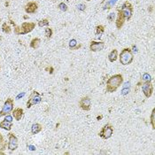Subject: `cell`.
<instances>
[{"mask_svg": "<svg viewBox=\"0 0 155 155\" xmlns=\"http://www.w3.org/2000/svg\"><path fill=\"white\" fill-rule=\"evenodd\" d=\"M122 84H123V75L121 74H114L107 81L106 91L108 92V93L115 92L121 86Z\"/></svg>", "mask_w": 155, "mask_h": 155, "instance_id": "6da1fadb", "label": "cell"}, {"mask_svg": "<svg viewBox=\"0 0 155 155\" xmlns=\"http://www.w3.org/2000/svg\"><path fill=\"white\" fill-rule=\"evenodd\" d=\"M133 60H134V56H133V53H132L130 48H124L120 51L119 60L121 65H123V66L130 65L132 63Z\"/></svg>", "mask_w": 155, "mask_h": 155, "instance_id": "7a4b0ae2", "label": "cell"}, {"mask_svg": "<svg viewBox=\"0 0 155 155\" xmlns=\"http://www.w3.org/2000/svg\"><path fill=\"white\" fill-rule=\"evenodd\" d=\"M36 27L35 22H23L20 27H16L14 28V33L16 35H26L30 33Z\"/></svg>", "mask_w": 155, "mask_h": 155, "instance_id": "3957f363", "label": "cell"}, {"mask_svg": "<svg viewBox=\"0 0 155 155\" xmlns=\"http://www.w3.org/2000/svg\"><path fill=\"white\" fill-rule=\"evenodd\" d=\"M118 11L122 14V16L125 18V20L127 21L131 19L132 15H133V6L129 1H126Z\"/></svg>", "mask_w": 155, "mask_h": 155, "instance_id": "277c9868", "label": "cell"}, {"mask_svg": "<svg viewBox=\"0 0 155 155\" xmlns=\"http://www.w3.org/2000/svg\"><path fill=\"white\" fill-rule=\"evenodd\" d=\"M42 102V97L39 94V92H37L36 91H33L30 95L28 96V99L27 101V104H26V107L27 108L32 107L33 106L35 105H38Z\"/></svg>", "mask_w": 155, "mask_h": 155, "instance_id": "5b68a950", "label": "cell"}, {"mask_svg": "<svg viewBox=\"0 0 155 155\" xmlns=\"http://www.w3.org/2000/svg\"><path fill=\"white\" fill-rule=\"evenodd\" d=\"M13 108H14V101H13L12 98L8 97L5 100V104H4V106L2 107V110L0 111V117L5 116L6 114H11L12 111L13 110Z\"/></svg>", "mask_w": 155, "mask_h": 155, "instance_id": "8992f818", "label": "cell"}, {"mask_svg": "<svg viewBox=\"0 0 155 155\" xmlns=\"http://www.w3.org/2000/svg\"><path fill=\"white\" fill-rule=\"evenodd\" d=\"M114 134V127L110 124V123H107L102 130L98 133V136L102 138V139H109Z\"/></svg>", "mask_w": 155, "mask_h": 155, "instance_id": "52a82bcc", "label": "cell"}, {"mask_svg": "<svg viewBox=\"0 0 155 155\" xmlns=\"http://www.w3.org/2000/svg\"><path fill=\"white\" fill-rule=\"evenodd\" d=\"M19 145V141H18V137L12 133L10 132L8 134V143H7V148L10 152H13L18 148Z\"/></svg>", "mask_w": 155, "mask_h": 155, "instance_id": "ba28073f", "label": "cell"}, {"mask_svg": "<svg viewBox=\"0 0 155 155\" xmlns=\"http://www.w3.org/2000/svg\"><path fill=\"white\" fill-rule=\"evenodd\" d=\"M79 107L84 111H90L91 108V99L89 96H85L82 97L79 101Z\"/></svg>", "mask_w": 155, "mask_h": 155, "instance_id": "9c48e42d", "label": "cell"}, {"mask_svg": "<svg viewBox=\"0 0 155 155\" xmlns=\"http://www.w3.org/2000/svg\"><path fill=\"white\" fill-rule=\"evenodd\" d=\"M142 92L146 98H149L152 97L153 92V85L151 82L142 84Z\"/></svg>", "mask_w": 155, "mask_h": 155, "instance_id": "30bf717a", "label": "cell"}, {"mask_svg": "<svg viewBox=\"0 0 155 155\" xmlns=\"http://www.w3.org/2000/svg\"><path fill=\"white\" fill-rule=\"evenodd\" d=\"M105 48V43L104 42H97V41H91L90 45V50L91 51H100Z\"/></svg>", "mask_w": 155, "mask_h": 155, "instance_id": "8fae6325", "label": "cell"}, {"mask_svg": "<svg viewBox=\"0 0 155 155\" xmlns=\"http://www.w3.org/2000/svg\"><path fill=\"white\" fill-rule=\"evenodd\" d=\"M12 115L15 120H17V121L21 120V119L23 118V116H24L23 108H21V107L13 108V110L12 111Z\"/></svg>", "mask_w": 155, "mask_h": 155, "instance_id": "7c38bea8", "label": "cell"}, {"mask_svg": "<svg viewBox=\"0 0 155 155\" xmlns=\"http://www.w3.org/2000/svg\"><path fill=\"white\" fill-rule=\"evenodd\" d=\"M38 9V5L36 2H28L26 5H25V12L28 14H32L35 13Z\"/></svg>", "mask_w": 155, "mask_h": 155, "instance_id": "4fadbf2b", "label": "cell"}, {"mask_svg": "<svg viewBox=\"0 0 155 155\" xmlns=\"http://www.w3.org/2000/svg\"><path fill=\"white\" fill-rule=\"evenodd\" d=\"M0 128L5 130H7V131H10L12 128V122L11 121H8L6 120H4L0 122Z\"/></svg>", "mask_w": 155, "mask_h": 155, "instance_id": "5bb4252c", "label": "cell"}, {"mask_svg": "<svg viewBox=\"0 0 155 155\" xmlns=\"http://www.w3.org/2000/svg\"><path fill=\"white\" fill-rule=\"evenodd\" d=\"M7 148V141L5 140L3 135L0 133V154H5V150Z\"/></svg>", "mask_w": 155, "mask_h": 155, "instance_id": "9a60e30c", "label": "cell"}, {"mask_svg": "<svg viewBox=\"0 0 155 155\" xmlns=\"http://www.w3.org/2000/svg\"><path fill=\"white\" fill-rule=\"evenodd\" d=\"M118 59V51L116 49H114L111 51L108 54V60L110 62H114Z\"/></svg>", "mask_w": 155, "mask_h": 155, "instance_id": "2e32d148", "label": "cell"}, {"mask_svg": "<svg viewBox=\"0 0 155 155\" xmlns=\"http://www.w3.org/2000/svg\"><path fill=\"white\" fill-rule=\"evenodd\" d=\"M152 80H153V78H152L151 74H148V73H144L143 75H142V77H141V79H140V82L137 84V85L139 86L141 84H144V83L152 82Z\"/></svg>", "mask_w": 155, "mask_h": 155, "instance_id": "e0dca14e", "label": "cell"}, {"mask_svg": "<svg viewBox=\"0 0 155 155\" xmlns=\"http://www.w3.org/2000/svg\"><path fill=\"white\" fill-rule=\"evenodd\" d=\"M43 130V126L40 124V123H34L32 126H31V133L33 135H36L38 134L39 132L42 131Z\"/></svg>", "mask_w": 155, "mask_h": 155, "instance_id": "ac0fdd59", "label": "cell"}, {"mask_svg": "<svg viewBox=\"0 0 155 155\" xmlns=\"http://www.w3.org/2000/svg\"><path fill=\"white\" fill-rule=\"evenodd\" d=\"M104 31H105L104 26H102V25L97 26L96 27V37L97 39H99L102 36V35L104 34Z\"/></svg>", "mask_w": 155, "mask_h": 155, "instance_id": "d6986e66", "label": "cell"}, {"mask_svg": "<svg viewBox=\"0 0 155 155\" xmlns=\"http://www.w3.org/2000/svg\"><path fill=\"white\" fill-rule=\"evenodd\" d=\"M40 43H41V40L39 38H34V39H32V41L30 43V47L33 49H37L40 45Z\"/></svg>", "mask_w": 155, "mask_h": 155, "instance_id": "ffe728a7", "label": "cell"}, {"mask_svg": "<svg viewBox=\"0 0 155 155\" xmlns=\"http://www.w3.org/2000/svg\"><path fill=\"white\" fill-rule=\"evenodd\" d=\"M81 46H78L77 47V41L75 39H71L70 42H69V48L72 50H76V49H79Z\"/></svg>", "mask_w": 155, "mask_h": 155, "instance_id": "44dd1931", "label": "cell"}, {"mask_svg": "<svg viewBox=\"0 0 155 155\" xmlns=\"http://www.w3.org/2000/svg\"><path fill=\"white\" fill-rule=\"evenodd\" d=\"M49 24H50V22H49V21H48L47 19H43V20H41V21H38V26L39 27H45V26H49Z\"/></svg>", "mask_w": 155, "mask_h": 155, "instance_id": "7402d4cb", "label": "cell"}, {"mask_svg": "<svg viewBox=\"0 0 155 155\" xmlns=\"http://www.w3.org/2000/svg\"><path fill=\"white\" fill-rule=\"evenodd\" d=\"M130 85H129V87H127V83H126L124 88H123L122 91H121V94H122V95H127V94L130 92Z\"/></svg>", "mask_w": 155, "mask_h": 155, "instance_id": "603a6c76", "label": "cell"}, {"mask_svg": "<svg viewBox=\"0 0 155 155\" xmlns=\"http://www.w3.org/2000/svg\"><path fill=\"white\" fill-rule=\"evenodd\" d=\"M58 7H59V9L60 10H61L62 12H67L68 11V5L65 4V3H60V5H58Z\"/></svg>", "mask_w": 155, "mask_h": 155, "instance_id": "cb8c5ba5", "label": "cell"}, {"mask_svg": "<svg viewBox=\"0 0 155 155\" xmlns=\"http://www.w3.org/2000/svg\"><path fill=\"white\" fill-rule=\"evenodd\" d=\"M45 36L47 37V39L49 40L51 36H52V30H51V28H50L49 27H47L46 28H45Z\"/></svg>", "mask_w": 155, "mask_h": 155, "instance_id": "d4e9b609", "label": "cell"}, {"mask_svg": "<svg viewBox=\"0 0 155 155\" xmlns=\"http://www.w3.org/2000/svg\"><path fill=\"white\" fill-rule=\"evenodd\" d=\"M2 28H3V31H4V32H5V33H8V34L11 32V28H10V27L7 25V23L3 24Z\"/></svg>", "mask_w": 155, "mask_h": 155, "instance_id": "484cf974", "label": "cell"}, {"mask_svg": "<svg viewBox=\"0 0 155 155\" xmlns=\"http://www.w3.org/2000/svg\"><path fill=\"white\" fill-rule=\"evenodd\" d=\"M118 0H109L107 3V7H106V8H107V9H109V8H112L114 5H115V3L117 2ZM105 8V9H106Z\"/></svg>", "mask_w": 155, "mask_h": 155, "instance_id": "4316f807", "label": "cell"}, {"mask_svg": "<svg viewBox=\"0 0 155 155\" xmlns=\"http://www.w3.org/2000/svg\"><path fill=\"white\" fill-rule=\"evenodd\" d=\"M154 113H155V109H153V112H152V115H151V124H152V127H153V130L155 129Z\"/></svg>", "mask_w": 155, "mask_h": 155, "instance_id": "83f0119b", "label": "cell"}, {"mask_svg": "<svg viewBox=\"0 0 155 155\" xmlns=\"http://www.w3.org/2000/svg\"><path fill=\"white\" fill-rule=\"evenodd\" d=\"M114 18H115V14H114V12L110 13L107 16V20L109 21V22H113L114 20Z\"/></svg>", "mask_w": 155, "mask_h": 155, "instance_id": "f1b7e54d", "label": "cell"}, {"mask_svg": "<svg viewBox=\"0 0 155 155\" xmlns=\"http://www.w3.org/2000/svg\"><path fill=\"white\" fill-rule=\"evenodd\" d=\"M5 120H8V121H11L12 122V120H13V117H12V115H11L10 114H6L5 115Z\"/></svg>", "mask_w": 155, "mask_h": 155, "instance_id": "f546056e", "label": "cell"}, {"mask_svg": "<svg viewBox=\"0 0 155 155\" xmlns=\"http://www.w3.org/2000/svg\"><path fill=\"white\" fill-rule=\"evenodd\" d=\"M85 5H84V4H79L78 5H77V9L78 10H80V11H84L85 10Z\"/></svg>", "mask_w": 155, "mask_h": 155, "instance_id": "4dcf8cb0", "label": "cell"}, {"mask_svg": "<svg viewBox=\"0 0 155 155\" xmlns=\"http://www.w3.org/2000/svg\"><path fill=\"white\" fill-rule=\"evenodd\" d=\"M86 1H88V2H89V1H91V0H86Z\"/></svg>", "mask_w": 155, "mask_h": 155, "instance_id": "1f68e13d", "label": "cell"}]
</instances>
